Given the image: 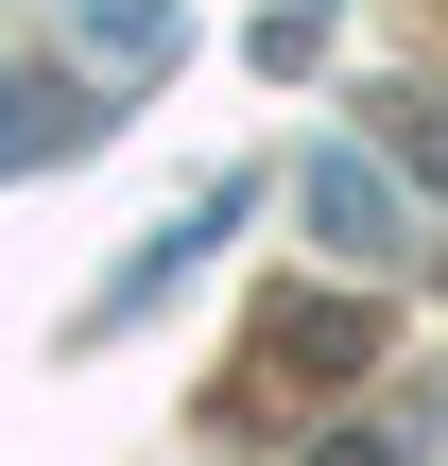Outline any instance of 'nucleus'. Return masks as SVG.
<instances>
[{
	"instance_id": "f257e3e1",
	"label": "nucleus",
	"mask_w": 448,
	"mask_h": 466,
	"mask_svg": "<svg viewBox=\"0 0 448 466\" xmlns=\"http://www.w3.org/2000/svg\"><path fill=\"white\" fill-rule=\"evenodd\" d=\"M311 208H328V225H345V259H380V225H397V208H380V173H363V156H328V173H311Z\"/></svg>"
}]
</instances>
